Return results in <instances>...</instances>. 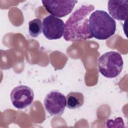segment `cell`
<instances>
[{
  "mask_svg": "<svg viewBox=\"0 0 128 128\" xmlns=\"http://www.w3.org/2000/svg\"><path fill=\"white\" fill-rule=\"evenodd\" d=\"M94 10L92 4L83 5L71 14L64 24V38L66 41L78 42L93 38L89 28L88 17Z\"/></svg>",
  "mask_w": 128,
  "mask_h": 128,
  "instance_id": "obj_1",
  "label": "cell"
},
{
  "mask_svg": "<svg viewBox=\"0 0 128 128\" xmlns=\"http://www.w3.org/2000/svg\"><path fill=\"white\" fill-rule=\"evenodd\" d=\"M89 28L93 37L104 40L114 35L116 30V22L106 11L96 10L89 16Z\"/></svg>",
  "mask_w": 128,
  "mask_h": 128,
  "instance_id": "obj_2",
  "label": "cell"
},
{
  "mask_svg": "<svg viewBox=\"0 0 128 128\" xmlns=\"http://www.w3.org/2000/svg\"><path fill=\"white\" fill-rule=\"evenodd\" d=\"M124 62L121 54L115 51L106 52L98 60L99 72L107 78H114L121 72Z\"/></svg>",
  "mask_w": 128,
  "mask_h": 128,
  "instance_id": "obj_3",
  "label": "cell"
},
{
  "mask_svg": "<svg viewBox=\"0 0 128 128\" xmlns=\"http://www.w3.org/2000/svg\"><path fill=\"white\" fill-rule=\"evenodd\" d=\"M65 26L63 20L52 15L43 19L42 30L44 36L48 40L60 38L64 34Z\"/></svg>",
  "mask_w": 128,
  "mask_h": 128,
  "instance_id": "obj_4",
  "label": "cell"
},
{
  "mask_svg": "<svg viewBox=\"0 0 128 128\" xmlns=\"http://www.w3.org/2000/svg\"><path fill=\"white\" fill-rule=\"evenodd\" d=\"M44 104L46 110L50 115L60 116L66 105V98L58 91L52 90L45 96Z\"/></svg>",
  "mask_w": 128,
  "mask_h": 128,
  "instance_id": "obj_5",
  "label": "cell"
},
{
  "mask_svg": "<svg viewBox=\"0 0 128 128\" xmlns=\"http://www.w3.org/2000/svg\"><path fill=\"white\" fill-rule=\"evenodd\" d=\"M10 97L13 106L18 109H24L33 102L34 93L29 86L20 85L15 87L11 92Z\"/></svg>",
  "mask_w": 128,
  "mask_h": 128,
  "instance_id": "obj_6",
  "label": "cell"
},
{
  "mask_svg": "<svg viewBox=\"0 0 128 128\" xmlns=\"http://www.w3.org/2000/svg\"><path fill=\"white\" fill-rule=\"evenodd\" d=\"M46 11L58 18H62L70 14L78 0H45L42 1Z\"/></svg>",
  "mask_w": 128,
  "mask_h": 128,
  "instance_id": "obj_7",
  "label": "cell"
},
{
  "mask_svg": "<svg viewBox=\"0 0 128 128\" xmlns=\"http://www.w3.org/2000/svg\"><path fill=\"white\" fill-rule=\"evenodd\" d=\"M108 10L112 18L126 20L128 14V0H108Z\"/></svg>",
  "mask_w": 128,
  "mask_h": 128,
  "instance_id": "obj_8",
  "label": "cell"
},
{
  "mask_svg": "<svg viewBox=\"0 0 128 128\" xmlns=\"http://www.w3.org/2000/svg\"><path fill=\"white\" fill-rule=\"evenodd\" d=\"M66 106L70 109H76L81 107L84 103V96L79 92H70L66 96Z\"/></svg>",
  "mask_w": 128,
  "mask_h": 128,
  "instance_id": "obj_9",
  "label": "cell"
},
{
  "mask_svg": "<svg viewBox=\"0 0 128 128\" xmlns=\"http://www.w3.org/2000/svg\"><path fill=\"white\" fill-rule=\"evenodd\" d=\"M42 22L40 18H34L28 23V32L32 38H36L42 32Z\"/></svg>",
  "mask_w": 128,
  "mask_h": 128,
  "instance_id": "obj_10",
  "label": "cell"
}]
</instances>
